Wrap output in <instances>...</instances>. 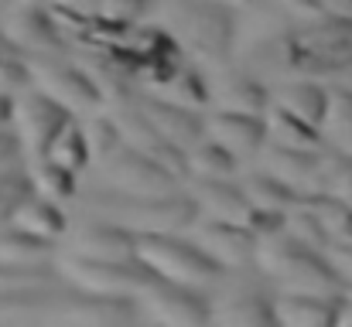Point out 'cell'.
I'll use <instances>...</instances> for the list:
<instances>
[{
    "label": "cell",
    "instance_id": "42",
    "mask_svg": "<svg viewBox=\"0 0 352 327\" xmlns=\"http://www.w3.org/2000/svg\"><path fill=\"white\" fill-rule=\"evenodd\" d=\"M58 7L62 10H69V14H82V17H96V7H100V0H58Z\"/></svg>",
    "mask_w": 352,
    "mask_h": 327
},
{
    "label": "cell",
    "instance_id": "45",
    "mask_svg": "<svg viewBox=\"0 0 352 327\" xmlns=\"http://www.w3.org/2000/svg\"><path fill=\"white\" fill-rule=\"evenodd\" d=\"M336 324H352V300L342 297V304H339V317H336Z\"/></svg>",
    "mask_w": 352,
    "mask_h": 327
},
{
    "label": "cell",
    "instance_id": "35",
    "mask_svg": "<svg viewBox=\"0 0 352 327\" xmlns=\"http://www.w3.org/2000/svg\"><path fill=\"white\" fill-rule=\"evenodd\" d=\"M31 191H34V184H31V174H28V171H21L17 164L0 167V221H10L14 208H17Z\"/></svg>",
    "mask_w": 352,
    "mask_h": 327
},
{
    "label": "cell",
    "instance_id": "47",
    "mask_svg": "<svg viewBox=\"0 0 352 327\" xmlns=\"http://www.w3.org/2000/svg\"><path fill=\"white\" fill-rule=\"evenodd\" d=\"M342 86H349V89H352V69L346 72V82H342Z\"/></svg>",
    "mask_w": 352,
    "mask_h": 327
},
{
    "label": "cell",
    "instance_id": "25",
    "mask_svg": "<svg viewBox=\"0 0 352 327\" xmlns=\"http://www.w3.org/2000/svg\"><path fill=\"white\" fill-rule=\"evenodd\" d=\"M263 123H267V140H274V143L298 147V150H322V143H325L322 126H311L308 119L294 116L291 109L277 106V103L267 106Z\"/></svg>",
    "mask_w": 352,
    "mask_h": 327
},
{
    "label": "cell",
    "instance_id": "15",
    "mask_svg": "<svg viewBox=\"0 0 352 327\" xmlns=\"http://www.w3.org/2000/svg\"><path fill=\"white\" fill-rule=\"evenodd\" d=\"M69 252L89 259H137V232L89 215L69 232Z\"/></svg>",
    "mask_w": 352,
    "mask_h": 327
},
{
    "label": "cell",
    "instance_id": "23",
    "mask_svg": "<svg viewBox=\"0 0 352 327\" xmlns=\"http://www.w3.org/2000/svg\"><path fill=\"white\" fill-rule=\"evenodd\" d=\"M10 221H14L17 228L38 235V239H48V242H58V239L69 232V218L62 212V202H55V198H48V195H41V191H31V195L14 208Z\"/></svg>",
    "mask_w": 352,
    "mask_h": 327
},
{
    "label": "cell",
    "instance_id": "16",
    "mask_svg": "<svg viewBox=\"0 0 352 327\" xmlns=\"http://www.w3.org/2000/svg\"><path fill=\"white\" fill-rule=\"evenodd\" d=\"M260 164L270 174H277L280 181H287L291 188H298L301 195L322 191V171H325L322 150H298V147H284V143L267 140L260 150Z\"/></svg>",
    "mask_w": 352,
    "mask_h": 327
},
{
    "label": "cell",
    "instance_id": "30",
    "mask_svg": "<svg viewBox=\"0 0 352 327\" xmlns=\"http://www.w3.org/2000/svg\"><path fill=\"white\" fill-rule=\"evenodd\" d=\"M322 133H325V140H329L339 154H349L352 157V89L349 86L332 89Z\"/></svg>",
    "mask_w": 352,
    "mask_h": 327
},
{
    "label": "cell",
    "instance_id": "29",
    "mask_svg": "<svg viewBox=\"0 0 352 327\" xmlns=\"http://www.w3.org/2000/svg\"><path fill=\"white\" fill-rule=\"evenodd\" d=\"M188 174L192 178H236V154L230 147H223L219 140H212L209 133L192 143L188 150Z\"/></svg>",
    "mask_w": 352,
    "mask_h": 327
},
{
    "label": "cell",
    "instance_id": "1",
    "mask_svg": "<svg viewBox=\"0 0 352 327\" xmlns=\"http://www.w3.org/2000/svg\"><path fill=\"white\" fill-rule=\"evenodd\" d=\"M260 62L280 75H346L352 69V17L315 14L298 27L277 31L256 45Z\"/></svg>",
    "mask_w": 352,
    "mask_h": 327
},
{
    "label": "cell",
    "instance_id": "20",
    "mask_svg": "<svg viewBox=\"0 0 352 327\" xmlns=\"http://www.w3.org/2000/svg\"><path fill=\"white\" fill-rule=\"evenodd\" d=\"M188 195L195 198L199 212L212 218H226V221H246V215L253 212L246 191L233 184V178H192Z\"/></svg>",
    "mask_w": 352,
    "mask_h": 327
},
{
    "label": "cell",
    "instance_id": "34",
    "mask_svg": "<svg viewBox=\"0 0 352 327\" xmlns=\"http://www.w3.org/2000/svg\"><path fill=\"white\" fill-rule=\"evenodd\" d=\"M82 130H86V143H89L93 164H103L120 143H123V136H120L117 119H113V116H100V112H93V116L86 119Z\"/></svg>",
    "mask_w": 352,
    "mask_h": 327
},
{
    "label": "cell",
    "instance_id": "10",
    "mask_svg": "<svg viewBox=\"0 0 352 327\" xmlns=\"http://www.w3.org/2000/svg\"><path fill=\"white\" fill-rule=\"evenodd\" d=\"M140 304L137 297H103V293H58L41 321L45 324H79V327H120V324H133L140 321Z\"/></svg>",
    "mask_w": 352,
    "mask_h": 327
},
{
    "label": "cell",
    "instance_id": "44",
    "mask_svg": "<svg viewBox=\"0 0 352 327\" xmlns=\"http://www.w3.org/2000/svg\"><path fill=\"white\" fill-rule=\"evenodd\" d=\"M322 7L329 14H339V17H352V0H322Z\"/></svg>",
    "mask_w": 352,
    "mask_h": 327
},
{
    "label": "cell",
    "instance_id": "6",
    "mask_svg": "<svg viewBox=\"0 0 352 327\" xmlns=\"http://www.w3.org/2000/svg\"><path fill=\"white\" fill-rule=\"evenodd\" d=\"M55 273L69 290L103 297H137L154 276V269H147L140 259H89L69 249L55 256Z\"/></svg>",
    "mask_w": 352,
    "mask_h": 327
},
{
    "label": "cell",
    "instance_id": "43",
    "mask_svg": "<svg viewBox=\"0 0 352 327\" xmlns=\"http://www.w3.org/2000/svg\"><path fill=\"white\" fill-rule=\"evenodd\" d=\"M0 130H14V96H0Z\"/></svg>",
    "mask_w": 352,
    "mask_h": 327
},
{
    "label": "cell",
    "instance_id": "39",
    "mask_svg": "<svg viewBox=\"0 0 352 327\" xmlns=\"http://www.w3.org/2000/svg\"><path fill=\"white\" fill-rule=\"evenodd\" d=\"M284 221H287V212H270V208H253L246 215V228L256 235V239H267V235H277L284 232Z\"/></svg>",
    "mask_w": 352,
    "mask_h": 327
},
{
    "label": "cell",
    "instance_id": "11",
    "mask_svg": "<svg viewBox=\"0 0 352 327\" xmlns=\"http://www.w3.org/2000/svg\"><path fill=\"white\" fill-rule=\"evenodd\" d=\"M0 31L21 55H65L58 17L38 0H14L0 10Z\"/></svg>",
    "mask_w": 352,
    "mask_h": 327
},
{
    "label": "cell",
    "instance_id": "41",
    "mask_svg": "<svg viewBox=\"0 0 352 327\" xmlns=\"http://www.w3.org/2000/svg\"><path fill=\"white\" fill-rule=\"evenodd\" d=\"M21 154H24V143H21L17 130H0V167L17 164Z\"/></svg>",
    "mask_w": 352,
    "mask_h": 327
},
{
    "label": "cell",
    "instance_id": "36",
    "mask_svg": "<svg viewBox=\"0 0 352 327\" xmlns=\"http://www.w3.org/2000/svg\"><path fill=\"white\" fill-rule=\"evenodd\" d=\"M322 191L352 205V157L349 154H339V150H336V154H325Z\"/></svg>",
    "mask_w": 352,
    "mask_h": 327
},
{
    "label": "cell",
    "instance_id": "21",
    "mask_svg": "<svg viewBox=\"0 0 352 327\" xmlns=\"http://www.w3.org/2000/svg\"><path fill=\"white\" fill-rule=\"evenodd\" d=\"M212 324L230 327H270L277 324V307L256 290H226L212 300Z\"/></svg>",
    "mask_w": 352,
    "mask_h": 327
},
{
    "label": "cell",
    "instance_id": "19",
    "mask_svg": "<svg viewBox=\"0 0 352 327\" xmlns=\"http://www.w3.org/2000/svg\"><path fill=\"white\" fill-rule=\"evenodd\" d=\"M212 89V106L219 109H236V112H256L263 116L270 106V93L267 86L246 72V69H216V79L209 82Z\"/></svg>",
    "mask_w": 352,
    "mask_h": 327
},
{
    "label": "cell",
    "instance_id": "2",
    "mask_svg": "<svg viewBox=\"0 0 352 327\" xmlns=\"http://www.w3.org/2000/svg\"><path fill=\"white\" fill-rule=\"evenodd\" d=\"M161 27L178 41V48L206 69H223L230 62L236 38V17L223 0H161Z\"/></svg>",
    "mask_w": 352,
    "mask_h": 327
},
{
    "label": "cell",
    "instance_id": "4",
    "mask_svg": "<svg viewBox=\"0 0 352 327\" xmlns=\"http://www.w3.org/2000/svg\"><path fill=\"white\" fill-rule=\"evenodd\" d=\"M253 266L277 280L280 290H294V293H339L342 276L336 273V266L329 263V256L322 249L301 245L294 235L277 232L267 239H256V259Z\"/></svg>",
    "mask_w": 352,
    "mask_h": 327
},
{
    "label": "cell",
    "instance_id": "9",
    "mask_svg": "<svg viewBox=\"0 0 352 327\" xmlns=\"http://www.w3.org/2000/svg\"><path fill=\"white\" fill-rule=\"evenodd\" d=\"M76 119L72 109H65L58 99H52L48 93H41L38 86L24 89L17 99H14V130L24 143V154L28 160H38V157H48L55 136Z\"/></svg>",
    "mask_w": 352,
    "mask_h": 327
},
{
    "label": "cell",
    "instance_id": "37",
    "mask_svg": "<svg viewBox=\"0 0 352 327\" xmlns=\"http://www.w3.org/2000/svg\"><path fill=\"white\" fill-rule=\"evenodd\" d=\"M55 263H38V266H10L0 263V293L3 290H24V287H41V283H55Z\"/></svg>",
    "mask_w": 352,
    "mask_h": 327
},
{
    "label": "cell",
    "instance_id": "28",
    "mask_svg": "<svg viewBox=\"0 0 352 327\" xmlns=\"http://www.w3.org/2000/svg\"><path fill=\"white\" fill-rule=\"evenodd\" d=\"M157 96L178 103V106L188 109H209L212 106V89H209V79L202 75V69L195 62H182L161 86H157Z\"/></svg>",
    "mask_w": 352,
    "mask_h": 327
},
{
    "label": "cell",
    "instance_id": "18",
    "mask_svg": "<svg viewBox=\"0 0 352 327\" xmlns=\"http://www.w3.org/2000/svg\"><path fill=\"white\" fill-rule=\"evenodd\" d=\"M133 103L140 106V112H144L168 140H175V143L185 147V150L206 136V116L195 112V109L178 106V103H171V99H164V96H157V93H154V96H133Z\"/></svg>",
    "mask_w": 352,
    "mask_h": 327
},
{
    "label": "cell",
    "instance_id": "7",
    "mask_svg": "<svg viewBox=\"0 0 352 327\" xmlns=\"http://www.w3.org/2000/svg\"><path fill=\"white\" fill-rule=\"evenodd\" d=\"M31 79L41 93H48L52 99H58L65 109L93 116L107 106L103 93L96 89V82L86 75V69L69 55H31Z\"/></svg>",
    "mask_w": 352,
    "mask_h": 327
},
{
    "label": "cell",
    "instance_id": "13",
    "mask_svg": "<svg viewBox=\"0 0 352 327\" xmlns=\"http://www.w3.org/2000/svg\"><path fill=\"white\" fill-rule=\"evenodd\" d=\"M103 178L110 188L130 191V195H175L182 191V181L175 174H168L157 160H151L147 154L120 143L117 150L100 164Z\"/></svg>",
    "mask_w": 352,
    "mask_h": 327
},
{
    "label": "cell",
    "instance_id": "12",
    "mask_svg": "<svg viewBox=\"0 0 352 327\" xmlns=\"http://www.w3.org/2000/svg\"><path fill=\"white\" fill-rule=\"evenodd\" d=\"M113 119H117V130L120 136H123V143L126 147H133V150H140V154H147L151 160H157L168 174H175L182 184L185 181H192V174H188V154H185V147H178L175 140H168L144 112L140 106L130 99L126 106H117L113 109Z\"/></svg>",
    "mask_w": 352,
    "mask_h": 327
},
{
    "label": "cell",
    "instance_id": "48",
    "mask_svg": "<svg viewBox=\"0 0 352 327\" xmlns=\"http://www.w3.org/2000/svg\"><path fill=\"white\" fill-rule=\"evenodd\" d=\"M10 3H14V0H0V10H3V7H10Z\"/></svg>",
    "mask_w": 352,
    "mask_h": 327
},
{
    "label": "cell",
    "instance_id": "27",
    "mask_svg": "<svg viewBox=\"0 0 352 327\" xmlns=\"http://www.w3.org/2000/svg\"><path fill=\"white\" fill-rule=\"evenodd\" d=\"M0 263L10 266H38V263H55V242L38 239L14 221H0Z\"/></svg>",
    "mask_w": 352,
    "mask_h": 327
},
{
    "label": "cell",
    "instance_id": "8",
    "mask_svg": "<svg viewBox=\"0 0 352 327\" xmlns=\"http://www.w3.org/2000/svg\"><path fill=\"white\" fill-rule=\"evenodd\" d=\"M140 314L154 324H168V327H202L212 324V300L185 283L164 280V276H151L144 283V290L137 293Z\"/></svg>",
    "mask_w": 352,
    "mask_h": 327
},
{
    "label": "cell",
    "instance_id": "31",
    "mask_svg": "<svg viewBox=\"0 0 352 327\" xmlns=\"http://www.w3.org/2000/svg\"><path fill=\"white\" fill-rule=\"evenodd\" d=\"M28 174H31L34 191H41V195L55 198V202H69V198H76V171L62 167L58 160H52V157H38V160L28 164Z\"/></svg>",
    "mask_w": 352,
    "mask_h": 327
},
{
    "label": "cell",
    "instance_id": "33",
    "mask_svg": "<svg viewBox=\"0 0 352 327\" xmlns=\"http://www.w3.org/2000/svg\"><path fill=\"white\" fill-rule=\"evenodd\" d=\"M48 157L52 160H58L62 167H69V171H86L89 167V160H93V154H89V143H86V130L72 119L58 136H55V143H52V150H48Z\"/></svg>",
    "mask_w": 352,
    "mask_h": 327
},
{
    "label": "cell",
    "instance_id": "17",
    "mask_svg": "<svg viewBox=\"0 0 352 327\" xmlns=\"http://www.w3.org/2000/svg\"><path fill=\"white\" fill-rule=\"evenodd\" d=\"M206 133L230 147L236 157H260L267 143V123L256 112H236V109L212 106L206 112Z\"/></svg>",
    "mask_w": 352,
    "mask_h": 327
},
{
    "label": "cell",
    "instance_id": "38",
    "mask_svg": "<svg viewBox=\"0 0 352 327\" xmlns=\"http://www.w3.org/2000/svg\"><path fill=\"white\" fill-rule=\"evenodd\" d=\"M144 14H147V0H100L96 7V17L113 27H137Z\"/></svg>",
    "mask_w": 352,
    "mask_h": 327
},
{
    "label": "cell",
    "instance_id": "3",
    "mask_svg": "<svg viewBox=\"0 0 352 327\" xmlns=\"http://www.w3.org/2000/svg\"><path fill=\"white\" fill-rule=\"evenodd\" d=\"M82 212L117 221L130 232H185L199 218V205L188 191L175 195H130L120 188L93 191L82 198Z\"/></svg>",
    "mask_w": 352,
    "mask_h": 327
},
{
    "label": "cell",
    "instance_id": "14",
    "mask_svg": "<svg viewBox=\"0 0 352 327\" xmlns=\"http://www.w3.org/2000/svg\"><path fill=\"white\" fill-rule=\"evenodd\" d=\"M188 232H192V242L206 256H212L223 269H246L256 259V235L239 221L206 215L199 221H192Z\"/></svg>",
    "mask_w": 352,
    "mask_h": 327
},
{
    "label": "cell",
    "instance_id": "26",
    "mask_svg": "<svg viewBox=\"0 0 352 327\" xmlns=\"http://www.w3.org/2000/svg\"><path fill=\"white\" fill-rule=\"evenodd\" d=\"M239 188L246 191V198H250L253 208H270V212H291V208L305 198L298 188H291L287 181H280V178L270 174L267 167L243 174Z\"/></svg>",
    "mask_w": 352,
    "mask_h": 327
},
{
    "label": "cell",
    "instance_id": "5",
    "mask_svg": "<svg viewBox=\"0 0 352 327\" xmlns=\"http://www.w3.org/2000/svg\"><path fill=\"white\" fill-rule=\"evenodd\" d=\"M137 259L147 269H154L157 276L195 287V290L216 287L226 273L212 256H206L192 239H182L178 232H140L137 235Z\"/></svg>",
    "mask_w": 352,
    "mask_h": 327
},
{
    "label": "cell",
    "instance_id": "49",
    "mask_svg": "<svg viewBox=\"0 0 352 327\" xmlns=\"http://www.w3.org/2000/svg\"><path fill=\"white\" fill-rule=\"evenodd\" d=\"M223 3H236V0H223Z\"/></svg>",
    "mask_w": 352,
    "mask_h": 327
},
{
    "label": "cell",
    "instance_id": "40",
    "mask_svg": "<svg viewBox=\"0 0 352 327\" xmlns=\"http://www.w3.org/2000/svg\"><path fill=\"white\" fill-rule=\"evenodd\" d=\"M322 252L329 256V263L336 266V273L342 276V283H352V242L332 239V242H329Z\"/></svg>",
    "mask_w": 352,
    "mask_h": 327
},
{
    "label": "cell",
    "instance_id": "46",
    "mask_svg": "<svg viewBox=\"0 0 352 327\" xmlns=\"http://www.w3.org/2000/svg\"><path fill=\"white\" fill-rule=\"evenodd\" d=\"M14 51H17V48H14V45L7 41V34L0 31V58H7V55H14Z\"/></svg>",
    "mask_w": 352,
    "mask_h": 327
},
{
    "label": "cell",
    "instance_id": "22",
    "mask_svg": "<svg viewBox=\"0 0 352 327\" xmlns=\"http://www.w3.org/2000/svg\"><path fill=\"white\" fill-rule=\"evenodd\" d=\"M339 304L342 297L339 293H294V290H284L274 307H277V324L287 327H329L336 324L339 317Z\"/></svg>",
    "mask_w": 352,
    "mask_h": 327
},
{
    "label": "cell",
    "instance_id": "24",
    "mask_svg": "<svg viewBox=\"0 0 352 327\" xmlns=\"http://www.w3.org/2000/svg\"><path fill=\"white\" fill-rule=\"evenodd\" d=\"M329 99H332V89H325V86H318L315 79H305V75H294V79L280 82L277 93H274V103H277V106L291 109L294 116L308 119L311 126H322V123H325Z\"/></svg>",
    "mask_w": 352,
    "mask_h": 327
},
{
    "label": "cell",
    "instance_id": "32",
    "mask_svg": "<svg viewBox=\"0 0 352 327\" xmlns=\"http://www.w3.org/2000/svg\"><path fill=\"white\" fill-rule=\"evenodd\" d=\"M284 232L294 235L301 245H311V249H325L332 242V232L325 225V218L318 215V208L308 202V195L287 212V221H284Z\"/></svg>",
    "mask_w": 352,
    "mask_h": 327
}]
</instances>
